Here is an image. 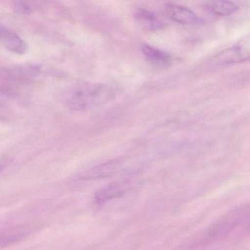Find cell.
Masks as SVG:
<instances>
[{"instance_id": "6da1fadb", "label": "cell", "mask_w": 250, "mask_h": 250, "mask_svg": "<svg viewBox=\"0 0 250 250\" xmlns=\"http://www.w3.org/2000/svg\"><path fill=\"white\" fill-rule=\"evenodd\" d=\"M117 89L102 83H83L71 90L66 104L73 110H83L91 106L103 104L115 99Z\"/></svg>"}, {"instance_id": "7a4b0ae2", "label": "cell", "mask_w": 250, "mask_h": 250, "mask_svg": "<svg viewBox=\"0 0 250 250\" xmlns=\"http://www.w3.org/2000/svg\"><path fill=\"white\" fill-rule=\"evenodd\" d=\"M249 222L250 208L248 205H244L234 209L208 228L203 236V241L216 242L229 238L237 235V232H241L249 229Z\"/></svg>"}, {"instance_id": "3957f363", "label": "cell", "mask_w": 250, "mask_h": 250, "mask_svg": "<svg viewBox=\"0 0 250 250\" xmlns=\"http://www.w3.org/2000/svg\"><path fill=\"white\" fill-rule=\"evenodd\" d=\"M250 58V37L244 36L236 44L217 54L214 57L215 63L228 65L249 61Z\"/></svg>"}, {"instance_id": "277c9868", "label": "cell", "mask_w": 250, "mask_h": 250, "mask_svg": "<svg viewBox=\"0 0 250 250\" xmlns=\"http://www.w3.org/2000/svg\"><path fill=\"white\" fill-rule=\"evenodd\" d=\"M128 181H119L108 184L97 191L95 195V201L97 204L102 205L109 200L122 197L129 189Z\"/></svg>"}, {"instance_id": "5b68a950", "label": "cell", "mask_w": 250, "mask_h": 250, "mask_svg": "<svg viewBox=\"0 0 250 250\" xmlns=\"http://www.w3.org/2000/svg\"><path fill=\"white\" fill-rule=\"evenodd\" d=\"M134 20L139 26L149 31H157L164 28L165 23L151 11L143 8H138L134 12Z\"/></svg>"}, {"instance_id": "8992f818", "label": "cell", "mask_w": 250, "mask_h": 250, "mask_svg": "<svg viewBox=\"0 0 250 250\" xmlns=\"http://www.w3.org/2000/svg\"><path fill=\"white\" fill-rule=\"evenodd\" d=\"M5 49L17 55H24L28 51L27 43L17 33L7 27L0 39Z\"/></svg>"}, {"instance_id": "52a82bcc", "label": "cell", "mask_w": 250, "mask_h": 250, "mask_svg": "<svg viewBox=\"0 0 250 250\" xmlns=\"http://www.w3.org/2000/svg\"><path fill=\"white\" fill-rule=\"evenodd\" d=\"M141 51L146 59L156 66L167 68L170 65L172 58L165 51L146 43L141 45Z\"/></svg>"}, {"instance_id": "ba28073f", "label": "cell", "mask_w": 250, "mask_h": 250, "mask_svg": "<svg viewBox=\"0 0 250 250\" xmlns=\"http://www.w3.org/2000/svg\"><path fill=\"white\" fill-rule=\"evenodd\" d=\"M121 165V161H110L85 171L80 175V178L83 180H91L109 176L119 169Z\"/></svg>"}, {"instance_id": "9c48e42d", "label": "cell", "mask_w": 250, "mask_h": 250, "mask_svg": "<svg viewBox=\"0 0 250 250\" xmlns=\"http://www.w3.org/2000/svg\"><path fill=\"white\" fill-rule=\"evenodd\" d=\"M167 8L169 17L178 24L192 25L198 22V17L194 11L187 7L169 5Z\"/></svg>"}, {"instance_id": "30bf717a", "label": "cell", "mask_w": 250, "mask_h": 250, "mask_svg": "<svg viewBox=\"0 0 250 250\" xmlns=\"http://www.w3.org/2000/svg\"><path fill=\"white\" fill-rule=\"evenodd\" d=\"M238 5L229 0H216L210 5V9L221 17H228L238 11Z\"/></svg>"}, {"instance_id": "8fae6325", "label": "cell", "mask_w": 250, "mask_h": 250, "mask_svg": "<svg viewBox=\"0 0 250 250\" xmlns=\"http://www.w3.org/2000/svg\"><path fill=\"white\" fill-rule=\"evenodd\" d=\"M33 5L29 0H16L14 9L18 14H30L33 11Z\"/></svg>"}, {"instance_id": "7c38bea8", "label": "cell", "mask_w": 250, "mask_h": 250, "mask_svg": "<svg viewBox=\"0 0 250 250\" xmlns=\"http://www.w3.org/2000/svg\"><path fill=\"white\" fill-rule=\"evenodd\" d=\"M6 28L7 27L0 21V39L2 37V34H3L4 31Z\"/></svg>"}]
</instances>
